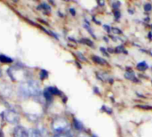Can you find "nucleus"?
I'll list each match as a JSON object with an SVG mask.
<instances>
[{
  "instance_id": "f257e3e1",
  "label": "nucleus",
  "mask_w": 152,
  "mask_h": 137,
  "mask_svg": "<svg viewBox=\"0 0 152 137\" xmlns=\"http://www.w3.org/2000/svg\"><path fill=\"white\" fill-rule=\"evenodd\" d=\"M18 92L23 98L36 97L40 94V86L35 80H26L20 85Z\"/></svg>"
},
{
  "instance_id": "f03ea898",
  "label": "nucleus",
  "mask_w": 152,
  "mask_h": 137,
  "mask_svg": "<svg viewBox=\"0 0 152 137\" xmlns=\"http://www.w3.org/2000/svg\"><path fill=\"white\" fill-rule=\"evenodd\" d=\"M7 73H8V75L12 80L20 81V80H21L27 77L28 71L24 70L22 68H20L19 66H12V67L8 69Z\"/></svg>"
},
{
  "instance_id": "7ed1b4c3",
  "label": "nucleus",
  "mask_w": 152,
  "mask_h": 137,
  "mask_svg": "<svg viewBox=\"0 0 152 137\" xmlns=\"http://www.w3.org/2000/svg\"><path fill=\"white\" fill-rule=\"evenodd\" d=\"M69 127V124L68 120L63 118H56L53 119L52 123V128L57 134L67 132Z\"/></svg>"
},
{
  "instance_id": "20e7f679",
  "label": "nucleus",
  "mask_w": 152,
  "mask_h": 137,
  "mask_svg": "<svg viewBox=\"0 0 152 137\" xmlns=\"http://www.w3.org/2000/svg\"><path fill=\"white\" fill-rule=\"evenodd\" d=\"M3 118L7 123L12 124V125L17 124L20 120L19 114L16 111H12V110H7V111H4L3 112Z\"/></svg>"
},
{
  "instance_id": "39448f33",
  "label": "nucleus",
  "mask_w": 152,
  "mask_h": 137,
  "mask_svg": "<svg viewBox=\"0 0 152 137\" xmlns=\"http://www.w3.org/2000/svg\"><path fill=\"white\" fill-rule=\"evenodd\" d=\"M13 137H28V131L21 126H18L13 128Z\"/></svg>"
},
{
  "instance_id": "423d86ee",
  "label": "nucleus",
  "mask_w": 152,
  "mask_h": 137,
  "mask_svg": "<svg viewBox=\"0 0 152 137\" xmlns=\"http://www.w3.org/2000/svg\"><path fill=\"white\" fill-rule=\"evenodd\" d=\"M93 61L97 63V64H101V65H105L107 64V61L104 60L103 58L100 57V56H97V55H94L93 56Z\"/></svg>"
},
{
  "instance_id": "0eeeda50",
  "label": "nucleus",
  "mask_w": 152,
  "mask_h": 137,
  "mask_svg": "<svg viewBox=\"0 0 152 137\" xmlns=\"http://www.w3.org/2000/svg\"><path fill=\"white\" fill-rule=\"evenodd\" d=\"M28 137H42V136L37 129L33 128L28 131Z\"/></svg>"
},
{
  "instance_id": "6e6552de",
  "label": "nucleus",
  "mask_w": 152,
  "mask_h": 137,
  "mask_svg": "<svg viewBox=\"0 0 152 137\" xmlns=\"http://www.w3.org/2000/svg\"><path fill=\"white\" fill-rule=\"evenodd\" d=\"M0 62H2V63H12V62H13V60L11 58V57H9V56H7V55H4V54H0Z\"/></svg>"
},
{
  "instance_id": "1a4fd4ad",
  "label": "nucleus",
  "mask_w": 152,
  "mask_h": 137,
  "mask_svg": "<svg viewBox=\"0 0 152 137\" xmlns=\"http://www.w3.org/2000/svg\"><path fill=\"white\" fill-rule=\"evenodd\" d=\"M45 90H47L52 95H61V91L58 90L56 87L54 86H50V87H47Z\"/></svg>"
},
{
  "instance_id": "9d476101",
  "label": "nucleus",
  "mask_w": 152,
  "mask_h": 137,
  "mask_svg": "<svg viewBox=\"0 0 152 137\" xmlns=\"http://www.w3.org/2000/svg\"><path fill=\"white\" fill-rule=\"evenodd\" d=\"M73 125H74L75 129H77V130H78V131H81V130H83V128H84L83 124H82L79 120H77V119H76L73 120Z\"/></svg>"
},
{
  "instance_id": "9b49d317",
  "label": "nucleus",
  "mask_w": 152,
  "mask_h": 137,
  "mask_svg": "<svg viewBox=\"0 0 152 137\" xmlns=\"http://www.w3.org/2000/svg\"><path fill=\"white\" fill-rule=\"evenodd\" d=\"M97 77H98L99 79H101V80H102V81H106V80H109V81H110L109 78H110L108 76V74H106V73H104V72H98V73H97Z\"/></svg>"
},
{
  "instance_id": "f8f14e48",
  "label": "nucleus",
  "mask_w": 152,
  "mask_h": 137,
  "mask_svg": "<svg viewBox=\"0 0 152 137\" xmlns=\"http://www.w3.org/2000/svg\"><path fill=\"white\" fill-rule=\"evenodd\" d=\"M148 68H149V66H148L147 62H142L137 64V69L141 71H143V70H147Z\"/></svg>"
},
{
  "instance_id": "ddd939ff",
  "label": "nucleus",
  "mask_w": 152,
  "mask_h": 137,
  "mask_svg": "<svg viewBox=\"0 0 152 137\" xmlns=\"http://www.w3.org/2000/svg\"><path fill=\"white\" fill-rule=\"evenodd\" d=\"M125 76H126V78H127V79H130V80H133V81H137L135 78V75H134V73L131 70V71H128V72H126V74H125Z\"/></svg>"
},
{
  "instance_id": "4468645a",
  "label": "nucleus",
  "mask_w": 152,
  "mask_h": 137,
  "mask_svg": "<svg viewBox=\"0 0 152 137\" xmlns=\"http://www.w3.org/2000/svg\"><path fill=\"white\" fill-rule=\"evenodd\" d=\"M53 137H72V136H71V134H69V132H64V133L56 134Z\"/></svg>"
},
{
  "instance_id": "2eb2a0df",
  "label": "nucleus",
  "mask_w": 152,
  "mask_h": 137,
  "mask_svg": "<svg viewBox=\"0 0 152 137\" xmlns=\"http://www.w3.org/2000/svg\"><path fill=\"white\" fill-rule=\"evenodd\" d=\"M38 9H43V10H46L47 12H50V10H51L50 6H49L48 4H45V3H43L42 4H40V5L38 6Z\"/></svg>"
},
{
  "instance_id": "dca6fc26",
  "label": "nucleus",
  "mask_w": 152,
  "mask_h": 137,
  "mask_svg": "<svg viewBox=\"0 0 152 137\" xmlns=\"http://www.w3.org/2000/svg\"><path fill=\"white\" fill-rule=\"evenodd\" d=\"M48 77V72L45 70H42L40 71V78L41 79H45Z\"/></svg>"
},
{
  "instance_id": "f3484780",
  "label": "nucleus",
  "mask_w": 152,
  "mask_h": 137,
  "mask_svg": "<svg viewBox=\"0 0 152 137\" xmlns=\"http://www.w3.org/2000/svg\"><path fill=\"white\" fill-rule=\"evenodd\" d=\"M80 42H82V43H84V44H86V45H88L89 46H94V44H93V42H92L90 39L83 38L82 40H80Z\"/></svg>"
},
{
  "instance_id": "a211bd4d",
  "label": "nucleus",
  "mask_w": 152,
  "mask_h": 137,
  "mask_svg": "<svg viewBox=\"0 0 152 137\" xmlns=\"http://www.w3.org/2000/svg\"><path fill=\"white\" fill-rule=\"evenodd\" d=\"M124 51H125V48H124V46L123 45H118V46H117L116 47V49H115V52L116 53H124Z\"/></svg>"
},
{
  "instance_id": "6ab92c4d",
  "label": "nucleus",
  "mask_w": 152,
  "mask_h": 137,
  "mask_svg": "<svg viewBox=\"0 0 152 137\" xmlns=\"http://www.w3.org/2000/svg\"><path fill=\"white\" fill-rule=\"evenodd\" d=\"M151 9H152L151 4H150V3H147V4H144V10H145L146 12H150Z\"/></svg>"
},
{
  "instance_id": "aec40b11",
  "label": "nucleus",
  "mask_w": 152,
  "mask_h": 137,
  "mask_svg": "<svg viewBox=\"0 0 152 137\" xmlns=\"http://www.w3.org/2000/svg\"><path fill=\"white\" fill-rule=\"evenodd\" d=\"M112 31L114 33H117V34H121L122 33V31L120 29H118V28H112Z\"/></svg>"
},
{
  "instance_id": "412c9836",
  "label": "nucleus",
  "mask_w": 152,
  "mask_h": 137,
  "mask_svg": "<svg viewBox=\"0 0 152 137\" xmlns=\"http://www.w3.org/2000/svg\"><path fill=\"white\" fill-rule=\"evenodd\" d=\"M85 27H86V29H87V30H88V31H89V32L91 33V35H92V36H93L94 37H95V36H94V32H93V30L91 29V28H90V27H88L87 25H86Z\"/></svg>"
},
{
  "instance_id": "4be33fe9",
  "label": "nucleus",
  "mask_w": 152,
  "mask_h": 137,
  "mask_svg": "<svg viewBox=\"0 0 152 137\" xmlns=\"http://www.w3.org/2000/svg\"><path fill=\"white\" fill-rule=\"evenodd\" d=\"M77 55H78V58H79L80 60H82V61H84V62H86V59L84 57V55H83L82 53H77Z\"/></svg>"
},
{
  "instance_id": "5701e85b",
  "label": "nucleus",
  "mask_w": 152,
  "mask_h": 137,
  "mask_svg": "<svg viewBox=\"0 0 152 137\" xmlns=\"http://www.w3.org/2000/svg\"><path fill=\"white\" fill-rule=\"evenodd\" d=\"M119 4H120V3H119V2H118V3H113L112 6H113V8H114V9H118Z\"/></svg>"
},
{
  "instance_id": "b1692460",
  "label": "nucleus",
  "mask_w": 152,
  "mask_h": 137,
  "mask_svg": "<svg viewBox=\"0 0 152 137\" xmlns=\"http://www.w3.org/2000/svg\"><path fill=\"white\" fill-rule=\"evenodd\" d=\"M101 51H102V53L105 55V56H108L109 54H108V53L106 52V50H105V48H103V47H101Z\"/></svg>"
},
{
  "instance_id": "393cba45",
  "label": "nucleus",
  "mask_w": 152,
  "mask_h": 137,
  "mask_svg": "<svg viewBox=\"0 0 152 137\" xmlns=\"http://www.w3.org/2000/svg\"><path fill=\"white\" fill-rule=\"evenodd\" d=\"M115 17H116L117 19H119V18H120V12H119L118 10L115 12Z\"/></svg>"
},
{
  "instance_id": "a878e982",
  "label": "nucleus",
  "mask_w": 152,
  "mask_h": 137,
  "mask_svg": "<svg viewBox=\"0 0 152 137\" xmlns=\"http://www.w3.org/2000/svg\"><path fill=\"white\" fill-rule=\"evenodd\" d=\"M103 28H105V30H106L107 32H110V26H108V25H103Z\"/></svg>"
},
{
  "instance_id": "bb28decb",
  "label": "nucleus",
  "mask_w": 152,
  "mask_h": 137,
  "mask_svg": "<svg viewBox=\"0 0 152 137\" xmlns=\"http://www.w3.org/2000/svg\"><path fill=\"white\" fill-rule=\"evenodd\" d=\"M138 107H140V108H143V109H148V110H151L152 109L151 106H142V105H140V106H138Z\"/></svg>"
},
{
  "instance_id": "cd10ccee",
  "label": "nucleus",
  "mask_w": 152,
  "mask_h": 137,
  "mask_svg": "<svg viewBox=\"0 0 152 137\" xmlns=\"http://www.w3.org/2000/svg\"><path fill=\"white\" fill-rule=\"evenodd\" d=\"M69 12L72 13V15H75V14H76V11H75L74 9H72V8H71V9H69Z\"/></svg>"
},
{
  "instance_id": "c85d7f7f",
  "label": "nucleus",
  "mask_w": 152,
  "mask_h": 137,
  "mask_svg": "<svg viewBox=\"0 0 152 137\" xmlns=\"http://www.w3.org/2000/svg\"><path fill=\"white\" fill-rule=\"evenodd\" d=\"M77 137H87V136L85 135V134H81V135H79Z\"/></svg>"
},
{
  "instance_id": "c756f323",
  "label": "nucleus",
  "mask_w": 152,
  "mask_h": 137,
  "mask_svg": "<svg viewBox=\"0 0 152 137\" xmlns=\"http://www.w3.org/2000/svg\"><path fill=\"white\" fill-rule=\"evenodd\" d=\"M99 4L100 5H103L104 4V2H99Z\"/></svg>"
},
{
  "instance_id": "7c9ffc66",
  "label": "nucleus",
  "mask_w": 152,
  "mask_h": 137,
  "mask_svg": "<svg viewBox=\"0 0 152 137\" xmlns=\"http://www.w3.org/2000/svg\"><path fill=\"white\" fill-rule=\"evenodd\" d=\"M93 137H94V136H93Z\"/></svg>"
}]
</instances>
